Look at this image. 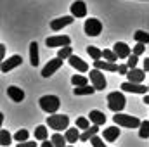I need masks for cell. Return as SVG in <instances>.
I'll return each instance as SVG.
<instances>
[{
  "mask_svg": "<svg viewBox=\"0 0 149 147\" xmlns=\"http://www.w3.org/2000/svg\"><path fill=\"white\" fill-rule=\"evenodd\" d=\"M102 57H104V61H109V62H116L118 61L116 52L114 50H109V49H104L102 50Z\"/></svg>",
  "mask_w": 149,
  "mask_h": 147,
  "instance_id": "cell-32",
  "label": "cell"
},
{
  "mask_svg": "<svg viewBox=\"0 0 149 147\" xmlns=\"http://www.w3.org/2000/svg\"><path fill=\"white\" fill-rule=\"evenodd\" d=\"M7 95H9L14 102H23V101H24V92H23L21 88L14 87V85L7 88Z\"/></svg>",
  "mask_w": 149,
  "mask_h": 147,
  "instance_id": "cell-17",
  "label": "cell"
},
{
  "mask_svg": "<svg viewBox=\"0 0 149 147\" xmlns=\"http://www.w3.org/2000/svg\"><path fill=\"white\" fill-rule=\"evenodd\" d=\"M142 102H144V104H149V94L148 95H144V101H142Z\"/></svg>",
  "mask_w": 149,
  "mask_h": 147,
  "instance_id": "cell-43",
  "label": "cell"
},
{
  "mask_svg": "<svg viewBox=\"0 0 149 147\" xmlns=\"http://www.w3.org/2000/svg\"><path fill=\"white\" fill-rule=\"evenodd\" d=\"M10 142H12V137H10V133L7 132V130H0V146L2 147H9L10 146Z\"/></svg>",
  "mask_w": 149,
  "mask_h": 147,
  "instance_id": "cell-27",
  "label": "cell"
},
{
  "mask_svg": "<svg viewBox=\"0 0 149 147\" xmlns=\"http://www.w3.org/2000/svg\"><path fill=\"white\" fill-rule=\"evenodd\" d=\"M28 137H30V132H28V130H17V132L14 133V140H16V142H26Z\"/></svg>",
  "mask_w": 149,
  "mask_h": 147,
  "instance_id": "cell-31",
  "label": "cell"
},
{
  "mask_svg": "<svg viewBox=\"0 0 149 147\" xmlns=\"http://www.w3.org/2000/svg\"><path fill=\"white\" fill-rule=\"evenodd\" d=\"M83 30H85V35H88V37H99L102 31V23L95 17H90L85 21Z\"/></svg>",
  "mask_w": 149,
  "mask_h": 147,
  "instance_id": "cell-5",
  "label": "cell"
},
{
  "mask_svg": "<svg viewBox=\"0 0 149 147\" xmlns=\"http://www.w3.org/2000/svg\"><path fill=\"white\" fill-rule=\"evenodd\" d=\"M134 38H135V42L137 43H149V33H146V31H142V30H139V31H135L134 33Z\"/></svg>",
  "mask_w": 149,
  "mask_h": 147,
  "instance_id": "cell-29",
  "label": "cell"
},
{
  "mask_svg": "<svg viewBox=\"0 0 149 147\" xmlns=\"http://www.w3.org/2000/svg\"><path fill=\"white\" fill-rule=\"evenodd\" d=\"M21 62H23V57H21V55H12V57H9L7 61L3 59V62H2V66H0V69H2V73H9L10 69H14V68L21 66Z\"/></svg>",
  "mask_w": 149,
  "mask_h": 147,
  "instance_id": "cell-11",
  "label": "cell"
},
{
  "mask_svg": "<svg viewBox=\"0 0 149 147\" xmlns=\"http://www.w3.org/2000/svg\"><path fill=\"white\" fill-rule=\"evenodd\" d=\"M128 71H130V68H128L127 64H121V66L118 68V73H120V74H125V76H127V74H128Z\"/></svg>",
  "mask_w": 149,
  "mask_h": 147,
  "instance_id": "cell-38",
  "label": "cell"
},
{
  "mask_svg": "<svg viewBox=\"0 0 149 147\" xmlns=\"http://www.w3.org/2000/svg\"><path fill=\"white\" fill-rule=\"evenodd\" d=\"M71 83L74 87H85V85H88V80L83 74H73L71 76Z\"/></svg>",
  "mask_w": 149,
  "mask_h": 147,
  "instance_id": "cell-28",
  "label": "cell"
},
{
  "mask_svg": "<svg viewBox=\"0 0 149 147\" xmlns=\"http://www.w3.org/2000/svg\"><path fill=\"white\" fill-rule=\"evenodd\" d=\"M71 16H74V17H85L87 16V5L83 0H76L71 3Z\"/></svg>",
  "mask_w": 149,
  "mask_h": 147,
  "instance_id": "cell-13",
  "label": "cell"
},
{
  "mask_svg": "<svg viewBox=\"0 0 149 147\" xmlns=\"http://www.w3.org/2000/svg\"><path fill=\"white\" fill-rule=\"evenodd\" d=\"M123 92H132V94H141V95H148L149 94V87L142 85V83H132V81H125L120 87Z\"/></svg>",
  "mask_w": 149,
  "mask_h": 147,
  "instance_id": "cell-6",
  "label": "cell"
},
{
  "mask_svg": "<svg viewBox=\"0 0 149 147\" xmlns=\"http://www.w3.org/2000/svg\"><path fill=\"white\" fill-rule=\"evenodd\" d=\"M90 81H92V87H95V90H104L106 88V78L104 73L101 69H90Z\"/></svg>",
  "mask_w": 149,
  "mask_h": 147,
  "instance_id": "cell-7",
  "label": "cell"
},
{
  "mask_svg": "<svg viewBox=\"0 0 149 147\" xmlns=\"http://www.w3.org/2000/svg\"><path fill=\"white\" fill-rule=\"evenodd\" d=\"M104 140H108V142H114L118 137H120V128L118 126H108L106 130H104Z\"/></svg>",
  "mask_w": 149,
  "mask_h": 147,
  "instance_id": "cell-19",
  "label": "cell"
},
{
  "mask_svg": "<svg viewBox=\"0 0 149 147\" xmlns=\"http://www.w3.org/2000/svg\"><path fill=\"white\" fill-rule=\"evenodd\" d=\"M30 62H31V66L33 68H37L38 66V43L37 42H31L30 43Z\"/></svg>",
  "mask_w": 149,
  "mask_h": 147,
  "instance_id": "cell-20",
  "label": "cell"
},
{
  "mask_svg": "<svg viewBox=\"0 0 149 147\" xmlns=\"http://www.w3.org/2000/svg\"><path fill=\"white\" fill-rule=\"evenodd\" d=\"M146 52V45L144 43H137L134 49H132V54H135V55H142Z\"/></svg>",
  "mask_w": 149,
  "mask_h": 147,
  "instance_id": "cell-36",
  "label": "cell"
},
{
  "mask_svg": "<svg viewBox=\"0 0 149 147\" xmlns=\"http://www.w3.org/2000/svg\"><path fill=\"white\" fill-rule=\"evenodd\" d=\"M73 21H74V16H63V17L52 19V21H50V30H52V31H59V30H63L64 26L71 24Z\"/></svg>",
  "mask_w": 149,
  "mask_h": 147,
  "instance_id": "cell-10",
  "label": "cell"
},
{
  "mask_svg": "<svg viewBox=\"0 0 149 147\" xmlns=\"http://www.w3.org/2000/svg\"><path fill=\"white\" fill-rule=\"evenodd\" d=\"M3 55H5V45H3V43H0V57L3 59Z\"/></svg>",
  "mask_w": 149,
  "mask_h": 147,
  "instance_id": "cell-41",
  "label": "cell"
},
{
  "mask_svg": "<svg viewBox=\"0 0 149 147\" xmlns=\"http://www.w3.org/2000/svg\"><path fill=\"white\" fill-rule=\"evenodd\" d=\"M113 50L116 52L118 59H128V57L132 55L130 47H128L127 43H123V42H116V43H114V47H113Z\"/></svg>",
  "mask_w": 149,
  "mask_h": 147,
  "instance_id": "cell-12",
  "label": "cell"
},
{
  "mask_svg": "<svg viewBox=\"0 0 149 147\" xmlns=\"http://www.w3.org/2000/svg\"><path fill=\"white\" fill-rule=\"evenodd\" d=\"M50 140H52L54 147H68V146H66V142H68V140H66V137H64V135H61L59 132H56V133L52 135V139H50Z\"/></svg>",
  "mask_w": 149,
  "mask_h": 147,
  "instance_id": "cell-24",
  "label": "cell"
},
{
  "mask_svg": "<svg viewBox=\"0 0 149 147\" xmlns=\"http://www.w3.org/2000/svg\"><path fill=\"white\" fill-rule=\"evenodd\" d=\"M94 68L101 69V71H113V73H116L120 66L116 62H109V61H94Z\"/></svg>",
  "mask_w": 149,
  "mask_h": 147,
  "instance_id": "cell-15",
  "label": "cell"
},
{
  "mask_svg": "<svg viewBox=\"0 0 149 147\" xmlns=\"http://www.w3.org/2000/svg\"><path fill=\"white\" fill-rule=\"evenodd\" d=\"M64 137H66V140L70 144H76V140H80V132L76 130V126L74 128H68L66 133H64Z\"/></svg>",
  "mask_w": 149,
  "mask_h": 147,
  "instance_id": "cell-23",
  "label": "cell"
},
{
  "mask_svg": "<svg viewBox=\"0 0 149 147\" xmlns=\"http://www.w3.org/2000/svg\"><path fill=\"white\" fill-rule=\"evenodd\" d=\"M63 61L64 59H59V57H54V59H50L47 64H45V68L42 69V76L43 78H49V76H52V74L56 73L61 66H63Z\"/></svg>",
  "mask_w": 149,
  "mask_h": 147,
  "instance_id": "cell-8",
  "label": "cell"
},
{
  "mask_svg": "<svg viewBox=\"0 0 149 147\" xmlns=\"http://www.w3.org/2000/svg\"><path fill=\"white\" fill-rule=\"evenodd\" d=\"M88 119H90V123H92V125H97V126H101V125H104V123H106V116H104V112H101V111H97V109L90 111Z\"/></svg>",
  "mask_w": 149,
  "mask_h": 147,
  "instance_id": "cell-18",
  "label": "cell"
},
{
  "mask_svg": "<svg viewBox=\"0 0 149 147\" xmlns=\"http://www.w3.org/2000/svg\"><path fill=\"white\" fill-rule=\"evenodd\" d=\"M97 132H99V126H97V125H92L88 130H85V132L80 135V140L87 142V140H90L92 137H95V135H97Z\"/></svg>",
  "mask_w": 149,
  "mask_h": 147,
  "instance_id": "cell-21",
  "label": "cell"
},
{
  "mask_svg": "<svg viewBox=\"0 0 149 147\" xmlns=\"http://www.w3.org/2000/svg\"><path fill=\"white\" fill-rule=\"evenodd\" d=\"M42 147H54V144H52V140H43Z\"/></svg>",
  "mask_w": 149,
  "mask_h": 147,
  "instance_id": "cell-40",
  "label": "cell"
},
{
  "mask_svg": "<svg viewBox=\"0 0 149 147\" xmlns=\"http://www.w3.org/2000/svg\"><path fill=\"white\" fill-rule=\"evenodd\" d=\"M95 92V87H90V85H85V87H74L73 94L74 95H92Z\"/></svg>",
  "mask_w": 149,
  "mask_h": 147,
  "instance_id": "cell-22",
  "label": "cell"
},
{
  "mask_svg": "<svg viewBox=\"0 0 149 147\" xmlns=\"http://www.w3.org/2000/svg\"><path fill=\"white\" fill-rule=\"evenodd\" d=\"M68 147H73V146H68Z\"/></svg>",
  "mask_w": 149,
  "mask_h": 147,
  "instance_id": "cell-44",
  "label": "cell"
},
{
  "mask_svg": "<svg viewBox=\"0 0 149 147\" xmlns=\"http://www.w3.org/2000/svg\"><path fill=\"white\" fill-rule=\"evenodd\" d=\"M73 55V49L68 45V47H61L59 49V52H57V57L59 59H70Z\"/></svg>",
  "mask_w": 149,
  "mask_h": 147,
  "instance_id": "cell-30",
  "label": "cell"
},
{
  "mask_svg": "<svg viewBox=\"0 0 149 147\" xmlns=\"http://www.w3.org/2000/svg\"><path fill=\"white\" fill-rule=\"evenodd\" d=\"M17 147H37V144H35V142L26 140V142H19V144H17Z\"/></svg>",
  "mask_w": 149,
  "mask_h": 147,
  "instance_id": "cell-39",
  "label": "cell"
},
{
  "mask_svg": "<svg viewBox=\"0 0 149 147\" xmlns=\"http://www.w3.org/2000/svg\"><path fill=\"white\" fill-rule=\"evenodd\" d=\"M139 137L141 139H148L149 137V121H142L139 126Z\"/></svg>",
  "mask_w": 149,
  "mask_h": 147,
  "instance_id": "cell-33",
  "label": "cell"
},
{
  "mask_svg": "<svg viewBox=\"0 0 149 147\" xmlns=\"http://www.w3.org/2000/svg\"><path fill=\"white\" fill-rule=\"evenodd\" d=\"M47 47L52 49V47H68L71 43V38L66 37V35H59V37H49L45 40Z\"/></svg>",
  "mask_w": 149,
  "mask_h": 147,
  "instance_id": "cell-9",
  "label": "cell"
},
{
  "mask_svg": "<svg viewBox=\"0 0 149 147\" xmlns=\"http://www.w3.org/2000/svg\"><path fill=\"white\" fill-rule=\"evenodd\" d=\"M90 144H92V147H106V144H104V140H102V139H99L97 135L90 139Z\"/></svg>",
  "mask_w": 149,
  "mask_h": 147,
  "instance_id": "cell-37",
  "label": "cell"
},
{
  "mask_svg": "<svg viewBox=\"0 0 149 147\" xmlns=\"http://www.w3.org/2000/svg\"><path fill=\"white\" fill-rule=\"evenodd\" d=\"M38 102H40L42 111H45L47 114H56L59 106H61V101H59L57 95H43Z\"/></svg>",
  "mask_w": 149,
  "mask_h": 147,
  "instance_id": "cell-2",
  "label": "cell"
},
{
  "mask_svg": "<svg viewBox=\"0 0 149 147\" xmlns=\"http://www.w3.org/2000/svg\"><path fill=\"white\" fill-rule=\"evenodd\" d=\"M68 62H70V66H73L76 71H80V73H87L88 71V64L83 61V59H80L78 55H71L70 59H68Z\"/></svg>",
  "mask_w": 149,
  "mask_h": 147,
  "instance_id": "cell-14",
  "label": "cell"
},
{
  "mask_svg": "<svg viewBox=\"0 0 149 147\" xmlns=\"http://www.w3.org/2000/svg\"><path fill=\"white\" fill-rule=\"evenodd\" d=\"M144 71H149V57H146L144 61Z\"/></svg>",
  "mask_w": 149,
  "mask_h": 147,
  "instance_id": "cell-42",
  "label": "cell"
},
{
  "mask_svg": "<svg viewBox=\"0 0 149 147\" xmlns=\"http://www.w3.org/2000/svg\"><path fill=\"white\" fill-rule=\"evenodd\" d=\"M127 78H128V81H132V83H142L144 78H146V71H144V69H137V68H134V69L128 71Z\"/></svg>",
  "mask_w": 149,
  "mask_h": 147,
  "instance_id": "cell-16",
  "label": "cell"
},
{
  "mask_svg": "<svg viewBox=\"0 0 149 147\" xmlns=\"http://www.w3.org/2000/svg\"><path fill=\"white\" fill-rule=\"evenodd\" d=\"M137 62H139V55L132 54V55L128 57V61H127V66H128L130 69H134V68H137Z\"/></svg>",
  "mask_w": 149,
  "mask_h": 147,
  "instance_id": "cell-35",
  "label": "cell"
},
{
  "mask_svg": "<svg viewBox=\"0 0 149 147\" xmlns=\"http://www.w3.org/2000/svg\"><path fill=\"white\" fill-rule=\"evenodd\" d=\"M125 104H127V101L121 92H111L108 95V107L114 112H121L125 109Z\"/></svg>",
  "mask_w": 149,
  "mask_h": 147,
  "instance_id": "cell-4",
  "label": "cell"
},
{
  "mask_svg": "<svg viewBox=\"0 0 149 147\" xmlns=\"http://www.w3.org/2000/svg\"><path fill=\"white\" fill-rule=\"evenodd\" d=\"M87 54H88L94 61H101V57H102V50L97 49V47H94V45H88V47H87Z\"/></svg>",
  "mask_w": 149,
  "mask_h": 147,
  "instance_id": "cell-25",
  "label": "cell"
},
{
  "mask_svg": "<svg viewBox=\"0 0 149 147\" xmlns=\"http://www.w3.org/2000/svg\"><path fill=\"white\" fill-rule=\"evenodd\" d=\"M113 121L118 125V126H125V128H139L141 126V119L132 116V114H123V112H116L113 116Z\"/></svg>",
  "mask_w": 149,
  "mask_h": 147,
  "instance_id": "cell-1",
  "label": "cell"
},
{
  "mask_svg": "<svg viewBox=\"0 0 149 147\" xmlns=\"http://www.w3.org/2000/svg\"><path fill=\"white\" fill-rule=\"evenodd\" d=\"M76 128H80V130H88V128H90V119H88V118H78V119H76Z\"/></svg>",
  "mask_w": 149,
  "mask_h": 147,
  "instance_id": "cell-34",
  "label": "cell"
},
{
  "mask_svg": "<svg viewBox=\"0 0 149 147\" xmlns=\"http://www.w3.org/2000/svg\"><path fill=\"white\" fill-rule=\"evenodd\" d=\"M47 125L49 128L56 130V132H61V130H68V125H70V118L66 114H52L47 118Z\"/></svg>",
  "mask_w": 149,
  "mask_h": 147,
  "instance_id": "cell-3",
  "label": "cell"
},
{
  "mask_svg": "<svg viewBox=\"0 0 149 147\" xmlns=\"http://www.w3.org/2000/svg\"><path fill=\"white\" fill-rule=\"evenodd\" d=\"M47 135H49V130H47V126H43V125H40L35 128V139L37 140H47Z\"/></svg>",
  "mask_w": 149,
  "mask_h": 147,
  "instance_id": "cell-26",
  "label": "cell"
}]
</instances>
